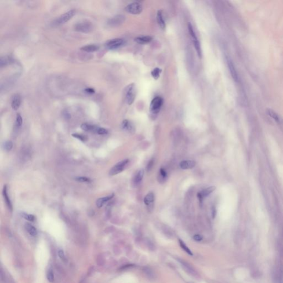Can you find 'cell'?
Wrapping results in <instances>:
<instances>
[{"mask_svg":"<svg viewBox=\"0 0 283 283\" xmlns=\"http://www.w3.org/2000/svg\"><path fill=\"white\" fill-rule=\"evenodd\" d=\"M136 87L134 84H130L125 89V101L129 105H132L136 98Z\"/></svg>","mask_w":283,"mask_h":283,"instance_id":"cell-1","label":"cell"},{"mask_svg":"<svg viewBox=\"0 0 283 283\" xmlns=\"http://www.w3.org/2000/svg\"><path fill=\"white\" fill-rule=\"evenodd\" d=\"M188 29H189V32L190 33V36L193 39V43L194 44V47L195 48L196 51L198 54V57L201 58L202 56L201 48V45L199 42L198 38L197 37V35L196 34L195 32L194 31V29L193 28V26L191 24H188Z\"/></svg>","mask_w":283,"mask_h":283,"instance_id":"cell-2","label":"cell"},{"mask_svg":"<svg viewBox=\"0 0 283 283\" xmlns=\"http://www.w3.org/2000/svg\"><path fill=\"white\" fill-rule=\"evenodd\" d=\"M75 29L77 32L89 33L93 29V25L90 21L84 20L75 24Z\"/></svg>","mask_w":283,"mask_h":283,"instance_id":"cell-3","label":"cell"},{"mask_svg":"<svg viewBox=\"0 0 283 283\" xmlns=\"http://www.w3.org/2000/svg\"><path fill=\"white\" fill-rule=\"evenodd\" d=\"M125 10L126 12L132 15H139L142 12L143 7L140 3L135 2L126 6Z\"/></svg>","mask_w":283,"mask_h":283,"instance_id":"cell-4","label":"cell"},{"mask_svg":"<svg viewBox=\"0 0 283 283\" xmlns=\"http://www.w3.org/2000/svg\"><path fill=\"white\" fill-rule=\"evenodd\" d=\"M163 103V100L161 97H155L152 100L150 105V110L152 114H158L161 110Z\"/></svg>","mask_w":283,"mask_h":283,"instance_id":"cell-5","label":"cell"},{"mask_svg":"<svg viewBox=\"0 0 283 283\" xmlns=\"http://www.w3.org/2000/svg\"><path fill=\"white\" fill-rule=\"evenodd\" d=\"M125 44V41L121 38H115L107 41L105 44V47L109 50L116 49L122 47Z\"/></svg>","mask_w":283,"mask_h":283,"instance_id":"cell-6","label":"cell"},{"mask_svg":"<svg viewBox=\"0 0 283 283\" xmlns=\"http://www.w3.org/2000/svg\"><path fill=\"white\" fill-rule=\"evenodd\" d=\"M75 12H76L74 9H71L69 11L65 13L57 18L55 23L56 25H61L67 23L73 17V16L75 14Z\"/></svg>","mask_w":283,"mask_h":283,"instance_id":"cell-7","label":"cell"},{"mask_svg":"<svg viewBox=\"0 0 283 283\" xmlns=\"http://www.w3.org/2000/svg\"><path fill=\"white\" fill-rule=\"evenodd\" d=\"M129 161L128 159H125L122 161H121L119 163L116 164L112 168V169L110 171V175L111 176H114L119 174L121 172H122L123 170L125 169V165L129 163Z\"/></svg>","mask_w":283,"mask_h":283,"instance_id":"cell-8","label":"cell"},{"mask_svg":"<svg viewBox=\"0 0 283 283\" xmlns=\"http://www.w3.org/2000/svg\"><path fill=\"white\" fill-rule=\"evenodd\" d=\"M226 61L228 67V69L230 70L231 76L234 79L235 82H238V73L235 67V66L234 65V63L231 59L229 57H226Z\"/></svg>","mask_w":283,"mask_h":283,"instance_id":"cell-9","label":"cell"},{"mask_svg":"<svg viewBox=\"0 0 283 283\" xmlns=\"http://www.w3.org/2000/svg\"><path fill=\"white\" fill-rule=\"evenodd\" d=\"M125 20V16L122 15H118L112 18L108 21V24L110 26L117 27L122 24Z\"/></svg>","mask_w":283,"mask_h":283,"instance_id":"cell-10","label":"cell"},{"mask_svg":"<svg viewBox=\"0 0 283 283\" xmlns=\"http://www.w3.org/2000/svg\"><path fill=\"white\" fill-rule=\"evenodd\" d=\"M215 189H216V187H207L204 190H202L201 192L198 193V197L200 202H202V200H203V198H204L205 197L210 195L211 193H212Z\"/></svg>","mask_w":283,"mask_h":283,"instance_id":"cell-11","label":"cell"},{"mask_svg":"<svg viewBox=\"0 0 283 283\" xmlns=\"http://www.w3.org/2000/svg\"><path fill=\"white\" fill-rule=\"evenodd\" d=\"M21 103V97L19 94H16L12 98L11 106L13 110H17L20 107Z\"/></svg>","mask_w":283,"mask_h":283,"instance_id":"cell-12","label":"cell"},{"mask_svg":"<svg viewBox=\"0 0 283 283\" xmlns=\"http://www.w3.org/2000/svg\"><path fill=\"white\" fill-rule=\"evenodd\" d=\"M196 163L193 161H183L180 163V167L183 169H190L195 166Z\"/></svg>","mask_w":283,"mask_h":283,"instance_id":"cell-13","label":"cell"},{"mask_svg":"<svg viewBox=\"0 0 283 283\" xmlns=\"http://www.w3.org/2000/svg\"><path fill=\"white\" fill-rule=\"evenodd\" d=\"M2 194H3V198H4V200H5V203H6V205H7V206L8 207L9 210L10 211H12V204H11V202L10 199L9 198V195H8V194H7V187H6V185H5V187H3Z\"/></svg>","mask_w":283,"mask_h":283,"instance_id":"cell-14","label":"cell"},{"mask_svg":"<svg viewBox=\"0 0 283 283\" xmlns=\"http://www.w3.org/2000/svg\"><path fill=\"white\" fill-rule=\"evenodd\" d=\"M81 129L86 132H96L97 133V129H99V127H97L96 125H92L88 123H82L81 126Z\"/></svg>","mask_w":283,"mask_h":283,"instance_id":"cell-15","label":"cell"},{"mask_svg":"<svg viewBox=\"0 0 283 283\" xmlns=\"http://www.w3.org/2000/svg\"><path fill=\"white\" fill-rule=\"evenodd\" d=\"M267 112L270 117H271L273 120H275L278 123L281 122V118L280 116L270 108H268L267 110Z\"/></svg>","mask_w":283,"mask_h":283,"instance_id":"cell-16","label":"cell"},{"mask_svg":"<svg viewBox=\"0 0 283 283\" xmlns=\"http://www.w3.org/2000/svg\"><path fill=\"white\" fill-rule=\"evenodd\" d=\"M121 125H122V129L123 130H125L129 132H132L134 131V125H133V124L129 120H125L123 121Z\"/></svg>","mask_w":283,"mask_h":283,"instance_id":"cell-17","label":"cell"},{"mask_svg":"<svg viewBox=\"0 0 283 283\" xmlns=\"http://www.w3.org/2000/svg\"><path fill=\"white\" fill-rule=\"evenodd\" d=\"M157 22H158L159 26H160L161 28L163 29H165L166 25H165V20H164V19L162 11L159 10L158 12H157Z\"/></svg>","mask_w":283,"mask_h":283,"instance_id":"cell-18","label":"cell"},{"mask_svg":"<svg viewBox=\"0 0 283 283\" xmlns=\"http://www.w3.org/2000/svg\"><path fill=\"white\" fill-rule=\"evenodd\" d=\"M179 262L181 263V266L183 267L185 270H186L187 273L192 275L195 274L196 272L195 270L193 268V267L190 266L189 263H187L184 260H179Z\"/></svg>","mask_w":283,"mask_h":283,"instance_id":"cell-19","label":"cell"},{"mask_svg":"<svg viewBox=\"0 0 283 283\" xmlns=\"http://www.w3.org/2000/svg\"><path fill=\"white\" fill-rule=\"evenodd\" d=\"M114 196V194H112L111 195L107 196H105L104 198H99L96 201L97 207H98V208L102 207L109 200H110L111 198H113Z\"/></svg>","mask_w":283,"mask_h":283,"instance_id":"cell-20","label":"cell"},{"mask_svg":"<svg viewBox=\"0 0 283 283\" xmlns=\"http://www.w3.org/2000/svg\"><path fill=\"white\" fill-rule=\"evenodd\" d=\"M152 41V38L151 36H142V37H138L134 39V41H136L138 44H144L148 43Z\"/></svg>","mask_w":283,"mask_h":283,"instance_id":"cell-21","label":"cell"},{"mask_svg":"<svg viewBox=\"0 0 283 283\" xmlns=\"http://www.w3.org/2000/svg\"><path fill=\"white\" fill-rule=\"evenodd\" d=\"M99 49V47L96 45L91 44V45H87L82 47L81 50L85 51L86 52L91 53V52H96L97 50H98Z\"/></svg>","mask_w":283,"mask_h":283,"instance_id":"cell-22","label":"cell"},{"mask_svg":"<svg viewBox=\"0 0 283 283\" xmlns=\"http://www.w3.org/2000/svg\"><path fill=\"white\" fill-rule=\"evenodd\" d=\"M25 228H26V230H27V232L29 233V234L31 235L32 236L35 237L38 234L37 230L33 225H31L28 223H27L25 225Z\"/></svg>","mask_w":283,"mask_h":283,"instance_id":"cell-23","label":"cell"},{"mask_svg":"<svg viewBox=\"0 0 283 283\" xmlns=\"http://www.w3.org/2000/svg\"><path fill=\"white\" fill-rule=\"evenodd\" d=\"M179 245L180 246V247H181L187 253L189 254L190 256H193V252H191V251L190 250L189 248L185 245V243L181 239H179Z\"/></svg>","mask_w":283,"mask_h":283,"instance_id":"cell-24","label":"cell"},{"mask_svg":"<svg viewBox=\"0 0 283 283\" xmlns=\"http://www.w3.org/2000/svg\"><path fill=\"white\" fill-rule=\"evenodd\" d=\"M154 195L153 193H149L146 196L144 201L146 205H149L154 201Z\"/></svg>","mask_w":283,"mask_h":283,"instance_id":"cell-25","label":"cell"},{"mask_svg":"<svg viewBox=\"0 0 283 283\" xmlns=\"http://www.w3.org/2000/svg\"><path fill=\"white\" fill-rule=\"evenodd\" d=\"M144 170L141 169L137 172V175L135 177V179H134V182L136 183H140V181H142V180L143 179V176H144Z\"/></svg>","mask_w":283,"mask_h":283,"instance_id":"cell-26","label":"cell"},{"mask_svg":"<svg viewBox=\"0 0 283 283\" xmlns=\"http://www.w3.org/2000/svg\"><path fill=\"white\" fill-rule=\"evenodd\" d=\"M161 72V69H160L158 67H155L153 70H152V72H151V75H152V77L154 79L157 80V79H159V78L160 76Z\"/></svg>","mask_w":283,"mask_h":283,"instance_id":"cell-27","label":"cell"},{"mask_svg":"<svg viewBox=\"0 0 283 283\" xmlns=\"http://www.w3.org/2000/svg\"><path fill=\"white\" fill-rule=\"evenodd\" d=\"M47 278L50 283H52L54 281V275L52 270L49 269L47 273Z\"/></svg>","mask_w":283,"mask_h":283,"instance_id":"cell-28","label":"cell"},{"mask_svg":"<svg viewBox=\"0 0 283 283\" xmlns=\"http://www.w3.org/2000/svg\"><path fill=\"white\" fill-rule=\"evenodd\" d=\"M22 217L24 218V219H26V220H28L29 221H34V220H35V217L32 215H31V214H28V213H22Z\"/></svg>","mask_w":283,"mask_h":283,"instance_id":"cell-29","label":"cell"},{"mask_svg":"<svg viewBox=\"0 0 283 283\" xmlns=\"http://www.w3.org/2000/svg\"><path fill=\"white\" fill-rule=\"evenodd\" d=\"M12 147H13V143L11 140H8L4 144L5 149L7 151H11L12 149Z\"/></svg>","mask_w":283,"mask_h":283,"instance_id":"cell-30","label":"cell"},{"mask_svg":"<svg viewBox=\"0 0 283 283\" xmlns=\"http://www.w3.org/2000/svg\"><path fill=\"white\" fill-rule=\"evenodd\" d=\"M23 122V120L22 116H20V114H18L16 116V123L17 127H20V126L22 125Z\"/></svg>","mask_w":283,"mask_h":283,"instance_id":"cell-31","label":"cell"},{"mask_svg":"<svg viewBox=\"0 0 283 283\" xmlns=\"http://www.w3.org/2000/svg\"><path fill=\"white\" fill-rule=\"evenodd\" d=\"M75 180L78 181H79V182H81V183H91V180L90 178L83 177V176L82 177L76 178Z\"/></svg>","mask_w":283,"mask_h":283,"instance_id":"cell-32","label":"cell"},{"mask_svg":"<svg viewBox=\"0 0 283 283\" xmlns=\"http://www.w3.org/2000/svg\"><path fill=\"white\" fill-rule=\"evenodd\" d=\"M72 136L76 138L77 139H78L79 140H82L83 142L87 140V137L85 136H84L82 134H72Z\"/></svg>","mask_w":283,"mask_h":283,"instance_id":"cell-33","label":"cell"},{"mask_svg":"<svg viewBox=\"0 0 283 283\" xmlns=\"http://www.w3.org/2000/svg\"><path fill=\"white\" fill-rule=\"evenodd\" d=\"M107 133H108V131L107 129H106L104 128H101V127H99L97 131V133L100 134V135L107 134Z\"/></svg>","mask_w":283,"mask_h":283,"instance_id":"cell-34","label":"cell"},{"mask_svg":"<svg viewBox=\"0 0 283 283\" xmlns=\"http://www.w3.org/2000/svg\"><path fill=\"white\" fill-rule=\"evenodd\" d=\"M58 256L59 258L61 259V260H64L65 259V256L64 252V251H63L62 249H59L58 251Z\"/></svg>","mask_w":283,"mask_h":283,"instance_id":"cell-35","label":"cell"},{"mask_svg":"<svg viewBox=\"0 0 283 283\" xmlns=\"http://www.w3.org/2000/svg\"><path fill=\"white\" fill-rule=\"evenodd\" d=\"M202 237L200 234H195L193 237V239L197 242H200L202 240Z\"/></svg>","mask_w":283,"mask_h":283,"instance_id":"cell-36","label":"cell"},{"mask_svg":"<svg viewBox=\"0 0 283 283\" xmlns=\"http://www.w3.org/2000/svg\"><path fill=\"white\" fill-rule=\"evenodd\" d=\"M85 91L86 93H89V94H93V93H95V90L93 89V88H86L85 89Z\"/></svg>","mask_w":283,"mask_h":283,"instance_id":"cell-37","label":"cell"},{"mask_svg":"<svg viewBox=\"0 0 283 283\" xmlns=\"http://www.w3.org/2000/svg\"><path fill=\"white\" fill-rule=\"evenodd\" d=\"M160 174H161V176L163 178H166V176H167V174H166L165 170L164 169H162V168L160 170Z\"/></svg>","mask_w":283,"mask_h":283,"instance_id":"cell-38","label":"cell"},{"mask_svg":"<svg viewBox=\"0 0 283 283\" xmlns=\"http://www.w3.org/2000/svg\"><path fill=\"white\" fill-rule=\"evenodd\" d=\"M153 161L152 160V161H150V162H149L148 164V166H147V169H148V170L151 169V168H152V166H153Z\"/></svg>","mask_w":283,"mask_h":283,"instance_id":"cell-39","label":"cell"},{"mask_svg":"<svg viewBox=\"0 0 283 283\" xmlns=\"http://www.w3.org/2000/svg\"><path fill=\"white\" fill-rule=\"evenodd\" d=\"M212 214L213 219H215L216 215V210L215 207H213V209H212Z\"/></svg>","mask_w":283,"mask_h":283,"instance_id":"cell-40","label":"cell"}]
</instances>
